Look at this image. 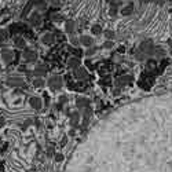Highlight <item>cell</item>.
I'll return each instance as SVG.
<instances>
[{"label":"cell","mask_w":172,"mask_h":172,"mask_svg":"<svg viewBox=\"0 0 172 172\" xmlns=\"http://www.w3.org/2000/svg\"><path fill=\"white\" fill-rule=\"evenodd\" d=\"M139 51L143 52L147 58H149V57H154V54H156V46H154L153 40H150V39L143 40L141 43V46H139Z\"/></svg>","instance_id":"6da1fadb"},{"label":"cell","mask_w":172,"mask_h":172,"mask_svg":"<svg viewBox=\"0 0 172 172\" xmlns=\"http://www.w3.org/2000/svg\"><path fill=\"white\" fill-rule=\"evenodd\" d=\"M132 81H134L132 76H129V75H121V76L116 77L114 84H116V87H117V88H121V87H125V85H129Z\"/></svg>","instance_id":"7a4b0ae2"},{"label":"cell","mask_w":172,"mask_h":172,"mask_svg":"<svg viewBox=\"0 0 172 172\" xmlns=\"http://www.w3.org/2000/svg\"><path fill=\"white\" fill-rule=\"evenodd\" d=\"M75 76L76 79L79 80H83V81H87L90 79V75H88V69L87 68H83V66H79L75 72Z\"/></svg>","instance_id":"3957f363"},{"label":"cell","mask_w":172,"mask_h":172,"mask_svg":"<svg viewBox=\"0 0 172 172\" xmlns=\"http://www.w3.org/2000/svg\"><path fill=\"white\" fill-rule=\"evenodd\" d=\"M91 105V100L88 99V98L85 96H76V106L80 109V110H83L84 108H87V106Z\"/></svg>","instance_id":"277c9868"},{"label":"cell","mask_w":172,"mask_h":172,"mask_svg":"<svg viewBox=\"0 0 172 172\" xmlns=\"http://www.w3.org/2000/svg\"><path fill=\"white\" fill-rule=\"evenodd\" d=\"M79 40H80V44L81 46H84V47H92L94 44H95V41H94V37H91V36H87V35H84V36H80L79 37Z\"/></svg>","instance_id":"5b68a950"},{"label":"cell","mask_w":172,"mask_h":172,"mask_svg":"<svg viewBox=\"0 0 172 172\" xmlns=\"http://www.w3.org/2000/svg\"><path fill=\"white\" fill-rule=\"evenodd\" d=\"M134 10H135L134 3H129L128 6H125V7L121 8V15H124V17H129V15H132Z\"/></svg>","instance_id":"8992f818"},{"label":"cell","mask_w":172,"mask_h":172,"mask_svg":"<svg viewBox=\"0 0 172 172\" xmlns=\"http://www.w3.org/2000/svg\"><path fill=\"white\" fill-rule=\"evenodd\" d=\"M66 32L68 33H73V32L76 31V22L75 21H68L66 22Z\"/></svg>","instance_id":"52a82bcc"},{"label":"cell","mask_w":172,"mask_h":172,"mask_svg":"<svg viewBox=\"0 0 172 172\" xmlns=\"http://www.w3.org/2000/svg\"><path fill=\"white\" fill-rule=\"evenodd\" d=\"M80 63H81V62H80V58H72L69 61V68L70 69H77V68L80 66Z\"/></svg>","instance_id":"ba28073f"},{"label":"cell","mask_w":172,"mask_h":172,"mask_svg":"<svg viewBox=\"0 0 172 172\" xmlns=\"http://www.w3.org/2000/svg\"><path fill=\"white\" fill-rule=\"evenodd\" d=\"M91 33L95 35V36L102 35L103 31H102V28H100V25H92V26H91Z\"/></svg>","instance_id":"9c48e42d"},{"label":"cell","mask_w":172,"mask_h":172,"mask_svg":"<svg viewBox=\"0 0 172 172\" xmlns=\"http://www.w3.org/2000/svg\"><path fill=\"white\" fill-rule=\"evenodd\" d=\"M103 35H105V37L108 39V40H113L114 36H116V33L112 31V29H106V31L103 32Z\"/></svg>","instance_id":"30bf717a"},{"label":"cell","mask_w":172,"mask_h":172,"mask_svg":"<svg viewBox=\"0 0 172 172\" xmlns=\"http://www.w3.org/2000/svg\"><path fill=\"white\" fill-rule=\"evenodd\" d=\"M79 120H80L79 112H73L72 113V125H77V124H79Z\"/></svg>","instance_id":"8fae6325"},{"label":"cell","mask_w":172,"mask_h":172,"mask_svg":"<svg viewBox=\"0 0 172 172\" xmlns=\"http://www.w3.org/2000/svg\"><path fill=\"white\" fill-rule=\"evenodd\" d=\"M98 51V48L95 46H92V47H88L87 50H85V55H87V57H92L94 54H95V52Z\"/></svg>","instance_id":"7c38bea8"},{"label":"cell","mask_w":172,"mask_h":172,"mask_svg":"<svg viewBox=\"0 0 172 172\" xmlns=\"http://www.w3.org/2000/svg\"><path fill=\"white\" fill-rule=\"evenodd\" d=\"M100 84H102V85H110V84H112V79H110V76L102 77V80H100Z\"/></svg>","instance_id":"4fadbf2b"},{"label":"cell","mask_w":172,"mask_h":172,"mask_svg":"<svg viewBox=\"0 0 172 172\" xmlns=\"http://www.w3.org/2000/svg\"><path fill=\"white\" fill-rule=\"evenodd\" d=\"M113 46H114V43L112 40H106L105 43H103V48H106V50H110Z\"/></svg>","instance_id":"5bb4252c"},{"label":"cell","mask_w":172,"mask_h":172,"mask_svg":"<svg viewBox=\"0 0 172 172\" xmlns=\"http://www.w3.org/2000/svg\"><path fill=\"white\" fill-rule=\"evenodd\" d=\"M32 105L35 106V108H40V105H41V102H40V99H32Z\"/></svg>","instance_id":"9a60e30c"},{"label":"cell","mask_w":172,"mask_h":172,"mask_svg":"<svg viewBox=\"0 0 172 172\" xmlns=\"http://www.w3.org/2000/svg\"><path fill=\"white\" fill-rule=\"evenodd\" d=\"M70 43L73 44V46H80V40L79 39H76V37H70Z\"/></svg>","instance_id":"2e32d148"},{"label":"cell","mask_w":172,"mask_h":172,"mask_svg":"<svg viewBox=\"0 0 172 172\" xmlns=\"http://www.w3.org/2000/svg\"><path fill=\"white\" fill-rule=\"evenodd\" d=\"M44 40H46L47 43H50V41H54V39H52V36H51V35H47V36H46V39H44Z\"/></svg>","instance_id":"e0dca14e"},{"label":"cell","mask_w":172,"mask_h":172,"mask_svg":"<svg viewBox=\"0 0 172 172\" xmlns=\"http://www.w3.org/2000/svg\"><path fill=\"white\" fill-rule=\"evenodd\" d=\"M168 46H170V54L172 55V40H171V39L168 40Z\"/></svg>","instance_id":"ac0fdd59"},{"label":"cell","mask_w":172,"mask_h":172,"mask_svg":"<svg viewBox=\"0 0 172 172\" xmlns=\"http://www.w3.org/2000/svg\"><path fill=\"white\" fill-rule=\"evenodd\" d=\"M139 3H142V4H147V3H150L152 0H138Z\"/></svg>","instance_id":"d6986e66"},{"label":"cell","mask_w":172,"mask_h":172,"mask_svg":"<svg viewBox=\"0 0 172 172\" xmlns=\"http://www.w3.org/2000/svg\"><path fill=\"white\" fill-rule=\"evenodd\" d=\"M62 158H63V157H62V156H61V154H58V156H57V160H58V161H61V160H62Z\"/></svg>","instance_id":"ffe728a7"},{"label":"cell","mask_w":172,"mask_h":172,"mask_svg":"<svg viewBox=\"0 0 172 172\" xmlns=\"http://www.w3.org/2000/svg\"><path fill=\"white\" fill-rule=\"evenodd\" d=\"M116 0H106V3H109V4H112V3H114Z\"/></svg>","instance_id":"44dd1931"}]
</instances>
